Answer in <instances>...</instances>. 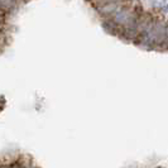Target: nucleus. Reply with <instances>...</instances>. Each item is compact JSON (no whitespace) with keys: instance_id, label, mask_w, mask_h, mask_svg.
Masks as SVG:
<instances>
[{"instance_id":"f257e3e1","label":"nucleus","mask_w":168,"mask_h":168,"mask_svg":"<svg viewBox=\"0 0 168 168\" xmlns=\"http://www.w3.org/2000/svg\"><path fill=\"white\" fill-rule=\"evenodd\" d=\"M0 168H42V166L29 153L11 152L0 156Z\"/></svg>"}]
</instances>
